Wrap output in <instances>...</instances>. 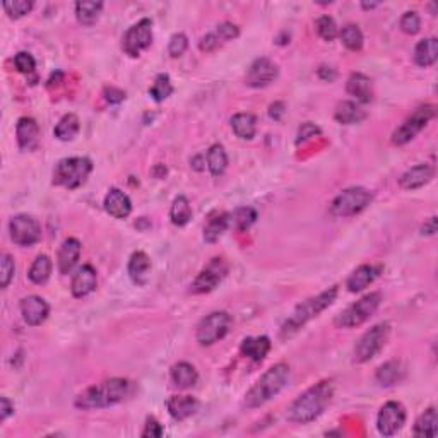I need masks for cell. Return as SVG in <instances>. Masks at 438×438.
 <instances>
[{
    "mask_svg": "<svg viewBox=\"0 0 438 438\" xmlns=\"http://www.w3.org/2000/svg\"><path fill=\"white\" fill-rule=\"evenodd\" d=\"M334 396V385L331 380H322L308 390H305L287 409V420L296 424H307L317 420Z\"/></svg>",
    "mask_w": 438,
    "mask_h": 438,
    "instance_id": "1",
    "label": "cell"
},
{
    "mask_svg": "<svg viewBox=\"0 0 438 438\" xmlns=\"http://www.w3.org/2000/svg\"><path fill=\"white\" fill-rule=\"evenodd\" d=\"M289 366L286 363H277V365L270 366L262 376L255 382V385L246 392L243 406L246 409H257V407L263 406L269 402L272 397H276L284 387L289 382Z\"/></svg>",
    "mask_w": 438,
    "mask_h": 438,
    "instance_id": "2",
    "label": "cell"
},
{
    "mask_svg": "<svg viewBox=\"0 0 438 438\" xmlns=\"http://www.w3.org/2000/svg\"><path fill=\"white\" fill-rule=\"evenodd\" d=\"M130 392V383L125 378H110L92 385L81 392L75 399V407L79 409H98L110 407L122 402Z\"/></svg>",
    "mask_w": 438,
    "mask_h": 438,
    "instance_id": "3",
    "label": "cell"
},
{
    "mask_svg": "<svg viewBox=\"0 0 438 438\" xmlns=\"http://www.w3.org/2000/svg\"><path fill=\"white\" fill-rule=\"evenodd\" d=\"M337 286H332L328 287V289L322 291L317 296L308 298L303 303L298 305V307L294 308L293 313H291L289 317H287V320L284 322L283 327H281V335H283V337H289L291 334L300 331L305 324H308V322L313 320L315 317H318L325 308H328L334 303L335 298H337Z\"/></svg>",
    "mask_w": 438,
    "mask_h": 438,
    "instance_id": "4",
    "label": "cell"
},
{
    "mask_svg": "<svg viewBox=\"0 0 438 438\" xmlns=\"http://www.w3.org/2000/svg\"><path fill=\"white\" fill-rule=\"evenodd\" d=\"M92 171V163L88 157H64L55 164L53 185L75 190L86 183Z\"/></svg>",
    "mask_w": 438,
    "mask_h": 438,
    "instance_id": "5",
    "label": "cell"
},
{
    "mask_svg": "<svg viewBox=\"0 0 438 438\" xmlns=\"http://www.w3.org/2000/svg\"><path fill=\"white\" fill-rule=\"evenodd\" d=\"M382 303V294L380 293H370L366 296L359 298L352 305H349L344 311L335 317V325L339 328H352L358 325L365 324L370 317L376 311V308Z\"/></svg>",
    "mask_w": 438,
    "mask_h": 438,
    "instance_id": "6",
    "label": "cell"
},
{
    "mask_svg": "<svg viewBox=\"0 0 438 438\" xmlns=\"http://www.w3.org/2000/svg\"><path fill=\"white\" fill-rule=\"evenodd\" d=\"M373 194L363 187H349L335 195L331 204V214L335 218H349L365 211L372 202Z\"/></svg>",
    "mask_w": 438,
    "mask_h": 438,
    "instance_id": "7",
    "label": "cell"
},
{
    "mask_svg": "<svg viewBox=\"0 0 438 438\" xmlns=\"http://www.w3.org/2000/svg\"><path fill=\"white\" fill-rule=\"evenodd\" d=\"M390 335V325L387 322L373 325L370 331L359 337V341L355 346V361L356 363H366L372 358H375L380 351L383 349L385 342L389 341Z\"/></svg>",
    "mask_w": 438,
    "mask_h": 438,
    "instance_id": "8",
    "label": "cell"
},
{
    "mask_svg": "<svg viewBox=\"0 0 438 438\" xmlns=\"http://www.w3.org/2000/svg\"><path fill=\"white\" fill-rule=\"evenodd\" d=\"M435 115H437V108L433 105H423L420 108H416L413 112V115L407 116L406 122L399 129L394 130L392 142L396 146H404L409 140H413L428 125V122H431L435 118Z\"/></svg>",
    "mask_w": 438,
    "mask_h": 438,
    "instance_id": "9",
    "label": "cell"
},
{
    "mask_svg": "<svg viewBox=\"0 0 438 438\" xmlns=\"http://www.w3.org/2000/svg\"><path fill=\"white\" fill-rule=\"evenodd\" d=\"M231 327V317L226 311H212L207 317L202 318L197 325L195 339L201 346H212L214 342L221 341Z\"/></svg>",
    "mask_w": 438,
    "mask_h": 438,
    "instance_id": "10",
    "label": "cell"
},
{
    "mask_svg": "<svg viewBox=\"0 0 438 438\" xmlns=\"http://www.w3.org/2000/svg\"><path fill=\"white\" fill-rule=\"evenodd\" d=\"M153 21L144 17L130 26L122 38V48L129 57L136 58L153 44Z\"/></svg>",
    "mask_w": 438,
    "mask_h": 438,
    "instance_id": "11",
    "label": "cell"
},
{
    "mask_svg": "<svg viewBox=\"0 0 438 438\" xmlns=\"http://www.w3.org/2000/svg\"><path fill=\"white\" fill-rule=\"evenodd\" d=\"M10 240L19 246H31L41 240V224L29 214H17L9 222Z\"/></svg>",
    "mask_w": 438,
    "mask_h": 438,
    "instance_id": "12",
    "label": "cell"
},
{
    "mask_svg": "<svg viewBox=\"0 0 438 438\" xmlns=\"http://www.w3.org/2000/svg\"><path fill=\"white\" fill-rule=\"evenodd\" d=\"M404 423H406V409L402 407V404L396 402V400L383 404L378 417H376V428H378L380 435L392 437L397 431H400Z\"/></svg>",
    "mask_w": 438,
    "mask_h": 438,
    "instance_id": "13",
    "label": "cell"
},
{
    "mask_svg": "<svg viewBox=\"0 0 438 438\" xmlns=\"http://www.w3.org/2000/svg\"><path fill=\"white\" fill-rule=\"evenodd\" d=\"M228 272V267L221 259H212L207 267L197 274L194 283L190 284V291L194 294H204L211 293L216 286L222 281L224 274Z\"/></svg>",
    "mask_w": 438,
    "mask_h": 438,
    "instance_id": "14",
    "label": "cell"
},
{
    "mask_svg": "<svg viewBox=\"0 0 438 438\" xmlns=\"http://www.w3.org/2000/svg\"><path fill=\"white\" fill-rule=\"evenodd\" d=\"M279 68L270 58L260 57L252 62L248 67V72L245 75V82L250 88H266L270 82L276 81Z\"/></svg>",
    "mask_w": 438,
    "mask_h": 438,
    "instance_id": "15",
    "label": "cell"
},
{
    "mask_svg": "<svg viewBox=\"0 0 438 438\" xmlns=\"http://www.w3.org/2000/svg\"><path fill=\"white\" fill-rule=\"evenodd\" d=\"M19 308L24 322H26L27 325H31V327H36V325L43 324L48 318V313H50V305L47 303L44 298L36 296V294L23 298Z\"/></svg>",
    "mask_w": 438,
    "mask_h": 438,
    "instance_id": "16",
    "label": "cell"
},
{
    "mask_svg": "<svg viewBox=\"0 0 438 438\" xmlns=\"http://www.w3.org/2000/svg\"><path fill=\"white\" fill-rule=\"evenodd\" d=\"M96 286H98V276H96L94 267L89 266V263L79 267L72 276L70 291L75 298L88 296L89 293L96 289Z\"/></svg>",
    "mask_w": 438,
    "mask_h": 438,
    "instance_id": "17",
    "label": "cell"
},
{
    "mask_svg": "<svg viewBox=\"0 0 438 438\" xmlns=\"http://www.w3.org/2000/svg\"><path fill=\"white\" fill-rule=\"evenodd\" d=\"M103 205H105V211L115 219L129 218L132 212V202H130L129 195L123 194L120 188H110L108 194L105 195Z\"/></svg>",
    "mask_w": 438,
    "mask_h": 438,
    "instance_id": "18",
    "label": "cell"
},
{
    "mask_svg": "<svg viewBox=\"0 0 438 438\" xmlns=\"http://www.w3.org/2000/svg\"><path fill=\"white\" fill-rule=\"evenodd\" d=\"M16 137L21 149L33 151L40 140V127H38L36 120L29 118V116H21L16 125Z\"/></svg>",
    "mask_w": 438,
    "mask_h": 438,
    "instance_id": "19",
    "label": "cell"
},
{
    "mask_svg": "<svg viewBox=\"0 0 438 438\" xmlns=\"http://www.w3.org/2000/svg\"><path fill=\"white\" fill-rule=\"evenodd\" d=\"M81 242L77 238H67L64 243H62L60 250H58L57 255V266H58V272L67 276V274L72 272V269L77 263L79 257H81Z\"/></svg>",
    "mask_w": 438,
    "mask_h": 438,
    "instance_id": "20",
    "label": "cell"
},
{
    "mask_svg": "<svg viewBox=\"0 0 438 438\" xmlns=\"http://www.w3.org/2000/svg\"><path fill=\"white\" fill-rule=\"evenodd\" d=\"M433 166H430V164H416V166L404 171L402 177L399 178V185L406 190H416V188L426 185L433 178Z\"/></svg>",
    "mask_w": 438,
    "mask_h": 438,
    "instance_id": "21",
    "label": "cell"
},
{
    "mask_svg": "<svg viewBox=\"0 0 438 438\" xmlns=\"http://www.w3.org/2000/svg\"><path fill=\"white\" fill-rule=\"evenodd\" d=\"M166 407L173 420L185 421L197 413L198 400L192 396H171L166 400Z\"/></svg>",
    "mask_w": 438,
    "mask_h": 438,
    "instance_id": "22",
    "label": "cell"
},
{
    "mask_svg": "<svg viewBox=\"0 0 438 438\" xmlns=\"http://www.w3.org/2000/svg\"><path fill=\"white\" fill-rule=\"evenodd\" d=\"M346 91L351 96H355V98L358 99L359 103H363V105L372 101V81H370V77H366L365 74H361V72H352V74L349 75L348 82H346Z\"/></svg>",
    "mask_w": 438,
    "mask_h": 438,
    "instance_id": "23",
    "label": "cell"
},
{
    "mask_svg": "<svg viewBox=\"0 0 438 438\" xmlns=\"http://www.w3.org/2000/svg\"><path fill=\"white\" fill-rule=\"evenodd\" d=\"M240 351L243 356L250 358L252 361L260 363L263 361L270 351V339L267 335H259V337H246L243 339Z\"/></svg>",
    "mask_w": 438,
    "mask_h": 438,
    "instance_id": "24",
    "label": "cell"
},
{
    "mask_svg": "<svg viewBox=\"0 0 438 438\" xmlns=\"http://www.w3.org/2000/svg\"><path fill=\"white\" fill-rule=\"evenodd\" d=\"M380 267H373L365 263V266H359L351 276L348 277V283H346V287H348L349 293H359L365 287H368L370 284L375 281V277L378 276Z\"/></svg>",
    "mask_w": 438,
    "mask_h": 438,
    "instance_id": "25",
    "label": "cell"
},
{
    "mask_svg": "<svg viewBox=\"0 0 438 438\" xmlns=\"http://www.w3.org/2000/svg\"><path fill=\"white\" fill-rule=\"evenodd\" d=\"M151 272V259L144 252H133L129 260V276L133 284L144 286Z\"/></svg>",
    "mask_w": 438,
    "mask_h": 438,
    "instance_id": "26",
    "label": "cell"
},
{
    "mask_svg": "<svg viewBox=\"0 0 438 438\" xmlns=\"http://www.w3.org/2000/svg\"><path fill=\"white\" fill-rule=\"evenodd\" d=\"M438 58V40L437 38H424L417 41L414 48V62L420 67H431Z\"/></svg>",
    "mask_w": 438,
    "mask_h": 438,
    "instance_id": "27",
    "label": "cell"
},
{
    "mask_svg": "<svg viewBox=\"0 0 438 438\" xmlns=\"http://www.w3.org/2000/svg\"><path fill=\"white\" fill-rule=\"evenodd\" d=\"M171 380L178 389H190L197 383L198 373L194 365L187 361H180L171 366Z\"/></svg>",
    "mask_w": 438,
    "mask_h": 438,
    "instance_id": "28",
    "label": "cell"
},
{
    "mask_svg": "<svg viewBox=\"0 0 438 438\" xmlns=\"http://www.w3.org/2000/svg\"><path fill=\"white\" fill-rule=\"evenodd\" d=\"M366 113L358 103L355 101H341L334 112V118L342 125H352V123H359L365 120Z\"/></svg>",
    "mask_w": 438,
    "mask_h": 438,
    "instance_id": "29",
    "label": "cell"
},
{
    "mask_svg": "<svg viewBox=\"0 0 438 438\" xmlns=\"http://www.w3.org/2000/svg\"><path fill=\"white\" fill-rule=\"evenodd\" d=\"M413 433L416 437H424V438H433L438 433V414L435 407L424 411L420 417L416 420L413 428Z\"/></svg>",
    "mask_w": 438,
    "mask_h": 438,
    "instance_id": "30",
    "label": "cell"
},
{
    "mask_svg": "<svg viewBox=\"0 0 438 438\" xmlns=\"http://www.w3.org/2000/svg\"><path fill=\"white\" fill-rule=\"evenodd\" d=\"M231 129L240 139H253L257 132V118L252 113H236L231 116Z\"/></svg>",
    "mask_w": 438,
    "mask_h": 438,
    "instance_id": "31",
    "label": "cell"
},
{
    "mask_svg": "<svg viewBox=\"0 0 438 438\" xmlns=\"http://www.w3.org/2000/svg\"><path fill=\"white\" fill-rule=\"evenodd\" d=\"M205 161L212 177H221L228 168V154L221 144H212L205 153Z\"/></svg>",
    "mask_w": 438,
    "mask_h": 438,
    "instance_id": "32",
    "label": "cell"
},
{
    "mask_svg": "<svg viewBox=\"0 0 438 438\" xmlns=\"http://www.w3.org/2000/svg\"><path fill=\"white\" fill-rule=\"evenodd\" d=\"M229 228V214L228 212H218L211 216L204 228V240L207 243H216L222 236V233Z\"/></svg>",
    "mask_w": 438,
    "mask_h": 438,
    "instance_id": "33",
    "label": "cell"
},
{
    "mask_svg": "<svg viewBox=\"0 0 438 438\" xmlns=\"http://www.w3.org/2000/svg\"><path fill=\"white\" fill-rule=\"evenodd\" d=\"M79 130H81V122H79L77 115H74V113H67V115H64L60 120H58V123L55 125L53 133L58 140L68 142V140L75 139Z\"/></svg>",
    "mask_w": 438,
    "mask_h": 438,
    "instance_id": "34",
    "label": "cell"
},
{
    "mask_svg": "<svg viewBox=\"0 0 438 438\" xmlns=\"http://www.w3.org/2000/svg\"><path fill=\"white\" fill-rule=\"evenodd\" d=\"M51 269H53V262L48 255L41 253L34 259V262L31 263L29 270H27V277H29L31 283L34 284H44L50 279Z\"/></svg>",
    "mask_w": 438,
    "mask_h": 438,
    "instance_id": "35",
    "label": "cell"
},
{
    "mask_svg": "<svg viewBox=\"0 0 438 438\" xmlns=\"http://www.w3.org/2000/svg\"><path fill=\"white\" fill-rule=\"evenodd\" d=\"M404 370L402 365L399 361H387L382 366H378L376 370V382L382 387H392L402 378Z\"/></svg>",
    "mask_w": 438,
    "mask_h": 438,
    "instance_id": "36",
    "label": "cell"
},
{
    "mask_svg": "<svg viewBox=\"0 0 438 438\" xmlns=\"http://www.w3.org/2000/svg\"><path fill=\"white\" fill-rule=\"evenodd\" d=\"M103 10V2H77L75 3V17L82 26H92L99 19Z\"/></svg>",
    "mask_w": 438,
    "mask_h": 438,
    "instance_id": "37",
    "label": "cell"
},
{
    "mask_svg": "<svg viewBox=\"0 0 438 438\" xmlns=\"http://www.w3.org/2000/svg\"><path fill=\"white\" fill-rule=\"evenodd\" d=\"M170 219L175 226H185L192 219L190 202H188V198L185 195L175 197L170 209Z\"/></svg>",
    "mask_w": 438,
    "mask_h": 438,
    "instance_id": "38",
    "label": "cell"
},
{
    "mask_svg": "<svg viewBox=\"0 0 438 438\" xmlns=\"http://www.w3.org/2000/svg\"><path fill=\"white\" fill-rule=\"evenodd\" d=\"M257 212L252 207H238L229 214V228H235L236 231H245L255 222Z\"/></svg>",
    "mask_w": 438,
    "mask_h": 438,
    "instance_id": "39",
    "label": "cell"
},
{
    "mask_svg": "<svg viewBox=\"0 0 438 438\" xmlns=\"http://www.w3.org/2000/svg\"><path fill=\"white\" fill-rule=\"evenodd\" d=\"M339 36H341L342 43L348 50L358 51L363 48V41L365 40H363V33L358 24H346L341 29V33H339Z\"/></svg>",
    "mask_w": 438,
    "mask_h": 438,
    "instance_id": "40",
    "label": "cell"
},
{
    "mask_svg": "<svg viewBox=\"0 0 438 438\" xmlns=\"http://www.w3.org/2000/svg\"><path fill=\"white\" fill-rule=\"evenodd\" d=\"M171 92H173V84L170 81V75L168 74H157L154 79L153 86L149 88V94L154 101L161 103L166 98H170Z\"/></svg>",
    "mask_w": 438,
    "mask_h": 438,
    "instance_id": "41",
    "label": "cell"
},
{
    "mask_svg": "<svg viewBox=\"0 0 438 438\" xmlns=\"http://www.w3.org/2000/svg\"><path fill=\"white\" fill-rule=\"evenodd\" d=\"M315 29H317L318 36L325 41H334L339 34L337 24L331 16L318 17L317 23H315Z\"/></svg>",
    "mask_w": 438,
    "mask_h": 438,
    "instance_id": "42",
    "label": "cell"
},
{
    "mask_svg": "<svg viewBox=\"0 0 438 438\" xmlns=\"http://www.w3.org/2000/svg\"><path fill=\"white\" fill-rule=\"evenodd\" d=\"M33 5L34 3L31 0H12V2H3L2 7L10 19H19L29 14Z\"/></svg>",
    "mask_w": 438,
    "mask_h": 438,
    "instance_id": "43",
    "label": "cell"
},
{
    "mask_svg": "<svg viewBox=\"0 0 438 438\" xmlns=\"http://www.w3.org/2000/svg\"><path fill=\"white\" fill-rule=\"evenodd\" d=\"M14 272H16V263H14L12 255L2 253V259H0V287L2 289H5L14 279Z\"/></svg>",
    "mask_w": 438,
    "mask_h": 438,
    "instance_id": "44",
    "label": "cell"
},
{
    "mask_svg": "<svg viewBox=\"0 0 438 438\" xmlns=\"http://www.w3.org/2000/svg\"><path fill=\"white\" fill-rule=\"evenodd\" d=\"M14 65H16L17 70L24 75H31L36 70V62H34L33 55L27 53V51H19V53L14 57Z\"/></svg>",
    "mask_w": 438,
    "mask_h": 438,
    "instance_id": "45",
    "label": "cell"
},
{
    "mask_svg": "<svg viewBox=\"0 0 438 438\" xmlns=\"http://www.w3.org/2000/svg\"><path fill=\"white\" fill-rule=\"evenodd\" d=\"M188 48V38L183 33H175L170 38V43H168V53L173 58L181 57V55L187 51Z\"/></svg>",
    "mask_w": 438,
    "mask_h": 438,
    "instance_id": "46",
    "label": "cell"
},
{
    "mask_svg": "<svg viewBox=\"0 0 438 438\" xmlns=\"http://www.w3.org/2000/svg\"><path fill=\"white\" fill-rule=\"evenodd\" d=\"M399 26H400V29H402V33L416 34L421 27V19H420V16H417V12H414V10L404 12V16L400 17Z\"/></svg>",
    "mask_w": 438,
    "mask_h": 438,
    "instance_id": "47",
    "label": "cell"
},
{
    "mask_svg": "<svg viewBox=\"0 0 438 438\" xmlns=\"http://www.w3.org/2000/svg\"><path fill=\"white\" fill-rule=\"evenodd\" d=\"M214 33L218 34L219 40H221L222 43H224V41L235 40V38L240 36V27L236 26V24L228 23V21H226V23H221V24H218V26H216Z\"/></svg>",
    "mask_w": 438,
    "mask_h": 438,
    "instance_id": "48",
    "label": "cell"
},
{
    "mask_svg": "<svg viewBox=\"0 0 438 438\" xmlns=\"http://www.w3.org/2000/svg\"><path fill=\"white\" fill-rule=\"evenodd\" d=\"M221 44H222V41L219 40V36L214 33V31H212V33H207L205 36H202L201 41H198V48H201L202 51H207V53L209 51L218 50Z\"/></svg>",
    "mask_w": 438,
    "mask_h": 438,
    "instance_id": "49",
    "label": "cell"
},
{
    "mask_svg": "<svg viewBox=\"0 0 438 438\" xmlns=\"http://www.w3.org/2000/svg\"><path fill=\"white\" fill-rule=\"evenodd\" d=\"M320 132H322V130L318 129V127L315 125V123H311V122L301 123V127H300V129H298L296 144L305 142V140L311 139V137H315V136H318V133H320Z\"/></svg>",
    "mask_w": 438,
    "mask_h": 438,
    "instance_id": "50",
    "label": "cell"
},
{
    "mask_svg": "<svg viewBox=\"0 0 438 438\" xmlns=\"http://www.w3.org/2000/svg\"><path fill=\"white\" fill-rule=\"evenodd\" d=\"M163 435V426L159 424V421H156L154 417H147L146 426H144L142 437L146 438H159Z\"/></svg>",
    "mask_w": 438,
    "mask_h": 438,
    "instance_id": "51",
    "label": "cell"
},
{
    "mask_svg": "<svg viewBox=\"0 0 438 438\" xmlns=\"http://www.w3.org/2000/svg\"><path fill=\"white\" fill-rule=\"evenodd\" d=\"M105 98L108 103H122L125 99V91L118 88H105Z\"/></svg>",
    "mask_w": 438,
    "mask_h": 438,
    "instance_id": "52",
    "label": "cell"
},
{
    "mask_svg": "<svg viewBox=\"0 0 438 438\" xmlns=\"http://www.w3.org/2000/svg\"><path fill=\"white\" fill-rule=\"evenodd\" d=\"M284 112H286V105L283 101H276L269 106V116L272 120H276V122H279L283 118Z\"/></svg>",
    "mask_w": 438,
    "mask_h": 438,
    "instance_id": "53",
    "label": "cell"
},
{
    "mask_svg": "<svg viewBox=\"0 0 438 438\" xmlns=\"http://www.w3.org/2000/svg\"><path fill=\"white\" fill-rule=\"evenodd\" d=\"M14 413V404L7 397H0V421H5Z\"/></svg>",
    "mask_w": 438,
    "mask_h": 438,
    "instance_id": "54",
    "label": "cell"
},
{
    "mask_svg": "<svg viewBox=\"0 0 438 438\" xmlns=\"http://www.w3.org/2000/svg\"><path fill=\"white\" fill-rule=\"evenodd\" d=\"M317 74H318V77L324 79V81H328V82H332L335 77H337V72H335V68L327 67V65H322V67L318 68Z\"/></svg>",
    "mask_w": 438,
    "mask_h": 438,
    "instance_id": "55",
    "label": "cell"
},
{
    "mask_svg": "<svg viewBox=\"0 0 438 438\" xmlns=\"http://www.w3.org/2000/svg\"><path fill=\"white\" fill-rule=\"evenodd\" d=\"M437 229H438L437 218L433 216V218H430L426 222H424L423 226H421V235L431 236V235H435V233H437Z\"/></svg>",
    "mask_w": 438,
    "mask_h": 438,
    "instance_id": "56",
    "label": "cell"
},
{
    "mask_svg": "<svg viewBox=\"0 0 438 438\" xmlns=\"http://www.w3.org/2000/svg\"><path fill=\"white\" fill-rule=\"evenodd\" d=\"M205 163H207V161H205L204 156H195L194 159L190 161L192 168H194V170H197V171L204 170V166H202V164H205Z\"/></svg>",
    "mask_w": 438,
    "mask_h": 438,
    "instance_id": "57",
    "label": "cell"
},
{
    "mask_svg": "<svg viewBox=\"0 0 438 438\" xmlns=\"http://www.w3.org/2000/svg\"><path fill=\"white\" fill-rule=\"evenodd\" d=\"M378 5H380L378 2H370V3H368V2H361V7H363V9H365V10L375 9V7H378Z\"/></svg>",
    "mask_w": 438,
    "mask_h": 438,
    "instance_id": "58",
    "label": "cell"
}]
</instances>
